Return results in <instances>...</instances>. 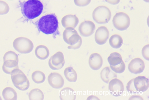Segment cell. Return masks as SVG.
Masks as SVG:
<instances>
[{"label": "cell", "instance_id": "cell-35", "mask_svg": "<svg viewBox=\"0 0 149 100\" xmlns=\"http://www.w3.org/2000/svg\"><path fill=\"white\" fill-rule=\"evenodd\" d=\"M105 1L109 4L115 5L119 3L120 0H105Z\"/></svg>", "mask_w": 149, "mask_h": 100}, {"label": "cell", "instance_id": "cell-22", "mask_svg": "<svg viewBox=\"0 0 149 100\" xmlns=\"http://www.w3.org/2000/svg\"><path fill=\"white\" fill-rule=\"evenodd\" d=\"M64 74L67 80L70 82H75L77 80V73L72 67L66 68L64 71Z\"/></svg>", "mask_w": 149, "mask_h": 100}, {"label": "cell", "instance_id": "cell-14", "mask_svg": "<svg viewBox=\"0 0 149 100\" xmlns=\"http://www.w3.org/2000/svg\"><path fill=\"white\" fill-rule=\"evenodd\" d=\"M133 82L134 87L138 93L146 91L149 87L148 80L144 76H138L134 78Z\"/></svg>", "mask_w": 149, "mask_h": 100}, {"label": "cell", "instance_id": "cell-18", "mask_svg": "<svg viewBox=\"0 0 149 100\" xmlns=\"http://www.w3.org/2000/svg\"><path fill=\"white\" fill-rule=\"evenodd\" d=\"M76 94L74 90L69 87H66L61 90L59 98L61 100H74Z\"/></svg>", "mask_w": 149, "mask_h": 100}, {"label": "cell", "instance_id": "cell-10", "mask_svg": "<svg viewBox=\"0 0 149 100\" xmlns=\"http://www.w3.org/2000/svg\"><path fill=\"white\" fill-rule=\"evenodd\" d=\"M95 29L94 23L90 20L85 21L82 22L78 28L79 32L82 36L88 37L91 35Z\"/></svg>", "mask_w": 149, "mask_h": 100}, {"label": "cell", "instance_id": "cell-2", "mask_svg": "<svg viewBox=\"0 0 149 100\" xmlns=\"http://www.w3.org/2000/svg\"><path fill=\"white\" fill-rule=\"evenodd\" d=\"M20 4L23 15L29 20L39 16L44 9L43 5L40 0H27L21 2Z\"/></svg>", "mask_w": 149, "mask_h": 100}, {"label": "cell", "instance_id": "cell-39", "mask_svg": "<svg viewBox=\"0 0 149 100\" xmlns=\"http://www.w3.org/2000/svg\"><path fill=\"white\" fill-rule=\"evenodd\" d=\"M9 1H14V0H9Z\"/></svg>", "mask_w": 149, "mask_h": 100}, {"label": "cell", "instance_id": "cell-25", "mask_svg": "<svg viewBox=\"0 0 149 100\" xmlns=\"http://www.w3.org/2000/svg\"><path fill=\"white\" fill-rule=\"evenodd\" d=\"M29 97L30 100H43L44 95L42 90L38 88L31 90L29 94Z\"/></svg>", "mask_w": 149, "mask_h": 100}, {"label": "cell", "instance_id": "cell-31", "mask_svg": "<svg viewBox=\"0 0 149 100\" xmlns=\"http://www.w3.org/2000/svg\"><path fill=\"white\" fill-rule=\"evenodd\" d=\"M91 0H74L75 4L79 7H84L89 5Z\"/></svg>", "mask_w": 149, "mask_h": 100}, {"label": "cell", "instance_id": "cell-24", "mask_svg": "<svg viewBox=\"0 0 149 100\" xmlns=\"http://www.w3.org/2000/svg\"><path fill=\"white\" fill-rule=\"evenodd\" d=\"M108 63L111 65L116 66L120 63L123 61L121 55L117 52L111 53L107 58Z\"/></svg>", "mask_w": 149, "mask_h": 100}, {"label": "cell", "instance_id": "cell-19", "mask_svg": "<svg viewBox=\"0 0 149 100\" xmlns=\"http://www.w3.org/2000/svg\"><path fill=\"white\" fill-rule=\"evenodd\" d=\"M19 61L13 60H8L4 62L2 69L6 73L11 74L15 69L19 68Z\"/></svg>", "mask_w": 149, "mask_h": 100}, {"label": "cell", "instance_id": "cell-6", "mask_svg": "<svg viewBox=\"0 0 149 100\" xmlns=\"http://www.w3.org/2000/svg\"><path fill=\"white\" fill-rule=\"evenodd\" d=\"M114 27L120 31L127 29L130 24V20L128 15L123 12H119L115 15L112 20Z\"/></svg>", "mask_w": 149, "mask_h": 100}, {"label": "cell", "instance_id": "cell-21", "mask_svg": "<svg viewBox=\"0 0 149 100\" xmlns=\"http://www.w3.org/2000/svg\"><path fill=\"white\" fill-rule=\"evenodd\" d=\"M4 99L6 100H16L17 98V93L13 88L7 87L5 88L2 92Z\"/></svg>", "mask_w": 149, "mask_h": 100}, {"label": "cell", "instance_id": "cell-38", "mask_svg": "<svg viewBox=\"0 0 149 100\" xmlns=\"http://www.w3.org/2000/svg\"><path fill=\"white\" fill-rule=\"evenodd\" d=\"M2 100V98L1 97V96H0V100Z\"/></svg>", "mask_w": 149, "mask_h": 100}, {"label": "cell", "instance_id": "cell-32", "mask_svg": "<svg viewBox=\"0 0 149 100\" xmlns=\"http://www.w3.org/2000/svg\"><path fill=\"white\" fill-rule=\"evenodd\" d=\"M142 54L144 58L147 60H149V45H146L143 48Z\"/></svg>", "mask_w": 149, "mask_h": 100}, {"label": "cell", "instance_id": "cell-7", "mask_svg": "<svg viewBox=\"0 0 149 100\" xmlns=\"http://www.w3.org/2000/svg\"><path fill=\"white\" fill-rule=\"evenodd\" d=\"M63 40L70 46L78 43L81 38L74 29L69 27L65 29L63 34Z\"/></svg>", "mask_w": 149, "mask_h": 100}, {"label": "cell", "instance_id": "cell-12", "mask_svg": "<svg viewBox=\"0 0 149 100\" xmlns=\"http://www.w3.org/2000/svg\"><path fill=\"white\" fill-rule=\"evenodd\" d=\"M145 63L143 61L139 58L132 59L129 63L128 68L129 71L134 74L142 73L144 69Z\"/></svg>", "mask_w": 149, "mask_h": 100}, {"label": "cell", "instance_id": "cell-27", "mask_svg": "<svg viewBox=\"0 0 149 100\" xmlns=\"http://www.w3.org/2000/svg\"><path fill=\"white\" fill-rule=\"evenodd\" d=\"M8 60H13L19 61L18 55L13 51H8L6 52L4 56L3 61Z\"/></svg>", "mask_w": 149, "mask_h": 100}, {"label": "cell", "instance_id": "cell-3", "mask_svg": "<svg viewBox=\"0 0 149 100\" xmlns=\"http://www.w3.org/2000/svg\"><path fill=\"white\" fill-rule=\"evenodd\" d=\"M10 74L13 83L16 87L22 91L28 89L30 87L29 81L22 70L19 68L15 69Z\"/></svg>", "mask_w": 149, "mask_h": 100}, {"label": "cell", "instance_id": "cell-36", "mask_svg": "<svg viewBox=\"0 0 149 100\" xmlns=\"http://www.w3.org/2000/svg\"><path fill=\"white\" fill-rule=\"evenodd\" d=\"M87 100H100V99L95 96L91 95L87 98Z\"/></svg>", "mask_w": 149, "mask_h": 100}, {"label": "cell", "instance_id": "cell-13", "mask_svg": "<svg viewBox=\"0 0 149 100\" xmlns=\"http://www.w3.org/2000/svg\"><path fill=\"white\" fill-rule=\"evenodd\" d=\"M109 32L107 28L104 26L99 27L97 30L95 35V39L96 42L99 45L105 44L109 36Z\"/></svg>", "mask_w": 149, "mask_h": 100}, {"label": "cell", "instance_id": "cell-30", "mask_svg": "<svg viewBox=\"0 0 149 100\" xmlns=\"http://www.w3.org/2000/svg\"><path fill=\"white\" fill-rule=\"evenodd\" d=\"M133 80L134 78L130 80L127 82L126 86L127 91L131 94H135L138 93L134 87Z\"/></svg>", "mask_w": 149, "mask_h": 100}, {"label": "cell", "instance_id": "cell-34", "mask_svg": "<svg viewBox=\"0 0 149 100\" xmlns=\"http://www.w3.org/2000/svg\"><path fill=\"white\" fill-rule=\"evenodd\" d=\"M129 100H143V98L139 95H134L130 96Z\"/></svg>", "mask_w": 149, "mask_h": 100}, {"label": "cell", "instance_id": "cell-28", "mask_svg": "<svg viewBox=\"0 0 149 100\" xmlns=\"http://www.w3.org/2000/svg\"><path fill=\"white\" fill-rule=\"evenodd\" d=\"M110 68L114 72L116 73H121L125 70V66L124 61H122V62L116 66L110 65Z\"/></svg>", "mask_w": 149, "mask_h": 100}, {"label": "cell", "instance_id": "cell-37", "mask_svg": "<svg viewBox=\"0 0 149 100\" xmlns=\"http://www.w3.org/2000/svg\"><path fill=\"white\" fill-rule=\"evenodd\" d=\"M143 1L146 2H147V3H148L149 2V0H143Z\"/></svg>", "mask_w": 149, "mask_h": 100}, {"label": "cell", "instance_id": "cell-11", "mask_svg": "<svg viewBox=\"0 0 149 100\" xmlns=\"http://www.w3.org/2000/svg\"><path fill=\"white\" fill-rule=\"evenodd\" d=\"M47 79L49 85L55 89L61 88L64 84V80L63 77L57 72L50 73L48 75Z\"/></svg>", "mask_w": 149, "mask_h": 100}, {"label": "cell", "instance_id": "cell-20", "mask_svg": "<svg viewBox=\"0 0 149 100\" xmlns=\"http://www.w3.org/2000/svg\"><path fill=\"white\" fill-rule=\"evenodd\" d=\"M35 53L38 59L44 60L47 59L49 56L50 53L49 49L44 45H40L36 48Z\"/></svg>", "mask_w": 149, "mask_h": 100}, {"label": "cell", "instance_id": "cell-26", "mask_svg": "<svg viewBox=\"0 0 149 100\" xmlns=\"http://www.w3.org/2000/svg\"><path fill=\"white\" fill-rule=\"evenodd\" d=\"M32 79L33 81L37 84H40L43 82L46 79L45 74L40 70H36L32 73Z\"/></svg>", "mask_w": 149, "mask_h": 100}, {"label": "cell", "instance_id": "cell-17", "mask_svg": "<svg viewBox=\"0 0 149 100\" xmlns=\"http://www.w3.org/2000/svg\"><path fill=\"white\" fill-rule=\"evenodd\" d=\"M100 77L104 82L109 83L111 80L117 78V74L111 70L109 67L104 68L100 73Z\"/></svg>", "mask_w": 149, "mask_h": 100}, {"label": "cell", "instance_id": "cell-4", "mask_svg": "<svg viewBox=\"0 0 149 100\" xmlns=\"http://www.w3.org/2000/svg\"><path fill=\"white\" fill-rule=\"evenodd\" d=\"M109 9L104 6H100L96 8L92 13L93 20L99 24H104L108 23L111 17Z\"/></svg>", "mask_w": 149, "mask_h": 100}, {"label": "cell", "instance_id": "cell-29", "mask_svg": "<svg viewBox=\"0 0 149 100\" xmlns=\"http://www.w3.org/2000/svg\"><path fill=\"white\" fill-rule=\"evenodd\" d=\"M10 7L7 3L0 0V15L7 14L9 11Z\"/></svg>", "mask_w": 149, "mask_h": 100}, {"label": "cell", "instance_id": "cell-8", "mask_svg": "<svg viewBox=\"0 0 149 100\" xmlns=\"http://www.w3.org/2000/svg\"><path fill=\"white\" fill-rule=\"evenodd\" d=\"M65 63L64 56L61 51H58L52 56L48 62L49 67L53 70H58L61 69Z\"/></svg>", "mask_w": 149, "mask_h": 100}, {"label": "cell", "instance_id": "cell-33", "mask_svg": "<svg viewBox=\"0 0 149 100\" xmlns=\"http://www.w3.org/2000/svg\"><path fill=\"white\" fill-rule=\"evenodd\" d=\"M82 42V40L81 38L79 42L73 45L69 46L68 48L69 49H79L81 46Z\"/></svg>", "mask_w": 149, "mask_h": 100}, {"label": "cell", "instance_id": "cell-9", "mask_svg": "<svg viewBox=\"0 0 149 100\" xmlns=\"http://www.w3.org/2000/svg\"><path fill=\"white\" fill-rule=\"evenodd\" d=\"M108 89L110 94L115 96L122 95L124 91V86L122 82L120 80L114 78L109 82Z\"/></svg>", "mask_w": 149, "mask_h": 100}, {"label": "cell", "instance_id": "cell-1", "mask_svg": "<svg viewBox=\"0 0 149 100\" xmlns=\"http://www.w3.org/2000/svg\"><path fill=\"white\" fill-rule=\"evenodd\" d=\"M36 24L38 30L45 34H55L58 32V20L54 14L42 16L37 21Z\"/></svg>", "mask_w": 149, "mask_h": 100}, {"label": "cell", "instance_id": "cell-23", "mask_svg": "<svg viewBox=\"0 0 149 100\" xmlns=\"http://www.w3.org/2000/svg\"><path fill=\"white\" fill-rule=\"evenodd\" d=\"M109 42L111 47L115 49H118L122 45L123 40L120 35L115 34L110 37Z\"/></svg>", "mask_w": 149, "mask_h": 100}, {"label": "cell", "instance_id": "cell-5", "mask_svg": "<svg viewBox=\"0 0 149 100\" xmlns=\"http://www.w3.org/2000/svg\"><path fill=\"white\" fill-rule=\"evenodd\" d=\"M13 45L16 50L23 54L30 53L34 48V45L32 41L28 38L24 37L16 39L13 42Z\"/></svg>", "mask_w": 149, "mask_h": 100}, {"label": "cell", "instance_id": "cell-16", "mask_svg": "<svg viewBox=\"0 0 149 100\" xmlns=\"http://www.w3.org/2000/svg\"><path fill=\"white\" fill-rule=\"evenodd\" d=\"M61 22L62 26L65 29L69 27L75 29L78 24L79 20L75 15H68L63 18Z\"/></svg>", "mask_w": 149, "mask_h": 100}, {"label": "cell", "instance_id": "cell-15", "mask_svg": "<svg viewBox=\"0 0 149 100\" xmlns=\"http://www.w3.org/2000/svg\"><path fill=\"white\" fill-rule=\"evenodd\" d=\"M88 64L90 68L95 70L99 69L103 64V59L99 54L94 53L91 54L88 59Z\"/></svg>", "mask_w": 149, "mask_h": 100}]
</instances>
